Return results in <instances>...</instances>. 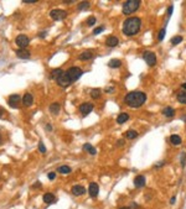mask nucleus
<instances>
[{"mask_svg": "<svg viewBox=\"0 0 186 209\" xmlns=\"http://www.w3.org/2000/svg\"><path fill=\"white\" fill-rule=\"evenodd\" d=\"M142 20L139 17H129L123 22V33L127 36H134L140 31Z\"/></svg>", "mask_w": 186, "mask_h": 209, "instance_id": "1", "label": "nucleus"}, {"mask_svg": "<svg viewBox=\"0 0 186 209\" xmlns=\"http://www.w3.org/2000/svg\"><path fill=\"white\" fill-rule=\"evenodd\" d=\"M124 100L130 108H139L147 102V94L143 92H130L125 95Z\"/></svg>", "mask_w": 186, "mask_h": 209, "instance_id": "2", "label": "nucleus"}, {"mask_svg": "<svg viewBox=\"0 0 186 209\" xmlns=\"http://www.w3.org/2000/svg\"><path fill=\"white\" fill-rule=\"evenodd\" d=\"M140 6L139 0H128L123 4V14L124 15H130V14L135 12Z\"/></svg>", "mask_w": 186, "mask_h": 209, "instance_id": "3", "label": "nucleus"}, {"mask_svg": "<svg viewBox=\"0 0 186 209\" xmlns=\"http://www.w3.org/2000/svg\"><path fill=\"white\" fill-rule=\"evenodd\" d=\"M67 74H68V77H70V79L72 82H74V81H77L82 74H83V72H82V69H80L78 67H71L67 71Z\"/></svg>", "mask_w": 186, "mask_h": 209, "instance_id": "4", "label": "nucleus"}, {"mask_svg": "<svg viewBox=\"0 0 186 209\" xmlns=\"http://www.w3.org/2000/svg\"><path fill=\"white\" fill-rule=\"evenodd\" d=\"M143 57H144V60H145V62H147V65H148V66L154 67V66L156 65V56H155L154 52H151V51L144 52Z\"/></svg>", "mask_w": 186, "mask_h": 209, "instance_id": "5", "label": "nucleus"}, {"mask_svg": "<svg viewBox=\"0 0 186 209\" xmlns=\"http://www.w3.org/2000/svg\"><path fill=\"white\" fill-rule=\"evenodd\" d=\"M72 83V81L70 79V77H68V74H67V72H63L61 74V77L57 79V84L58 86H61L62 88H67L68 86H70Z\"/></svg>", "mask_w": 186, "mask_h": 209, "instance_id": "6", "label": "nucleus"}, {"mask_svg": "<svg viewBox=\"0 0 186 209\" xmlns=\"http://www.w3.org/2000/svg\"><path fill=\"white\" fill-rule=\"evenodd\" d=\"M50 16L53 19V20H63L66 16H67V11L65 10H60V9H55V10H51L50 12Z\"/></svg>", "mask_w": 186, "mask_h": 209, "instance_id": "7", "label": "nucleus"}, {"mask_svg": "<svg viewBox=\"0 0 186 209\" xmlns=\"http://www.w3.org/2000/svg\"><path fill=\"white\" fill-rule=\"evenodd\" d=\"M15 42H16V45H18L19 47L24 48V47H26L27 45H29L30 38L27 37L26 35H19V36L16 37V40H15Z\"/></svg>", "mask_w": 186, "mask_h": 209, "instance_id": "8", "label": "nucleus"}, {"mask_svg": "<svg viewBox=\"0 0 186 209\" xmlns=\"http://www.w3.org/2000/svg\"><path fill=\"white\" fill-rule=\"evenodd\" d=\"M20 102H21V97H20L19 94H12V95H10V97H9V100H8L9 105H10L11 108H18Z\"/></svg>", "mask_w": 186, "mask_h": 209, "instance_id": "9", "label": "nucleus"}, {"mask_svg": "<svg viewBox=\"0 0 186 209\" xmlns=\"http://www.w3.org/2000/svg\"><path fill=\"white\" fill-rule=\"evenodd\" d=\"M92 110H93L92 103H83V104H81V107H80V111L82 113V115H88Z\"/></svg>", "mask_w": 186, "mask_h": 209, "instance_id": "10", "label": "nucleus"}, {"mask_svg": "<svg viewBox=\"0 0 186 209\" xmlns=\"http://www.w3.org/2000/svg\"><path fill=\"white\" fill-rule=\"evenodd\" d=\"M88 193H89V196H91L92 198H96L98 196V193H99V187L97 183H91L88 187Z\"/></svg>", "mask_w": 186, "mask_h": 209, "instance_id": "11", "label": "nucleus"}, {"mask_svg": "<svg viewBox=\"0 0 186 209\" xmlns=\"http://www.w3.org/2000/svg\"><path fill=\"white\" fill-rule=\"evenodd\" d=\"M71 191H72V194H73V196H82V194H85V193H86L85 187H82V186H80V184L73 186Z\"/></svg>", "mask_w": 186, "mask_h": 209, "instance_id": "12", "label": "nucleus"}, {"mask_svg": "<svg viewBox=\"0 0 186 209\" xmlns=\"http://www.w3.org/2000/svg\"><path fill=\"white\" fill-rule=\"evenodd\" d=\"M32 103H34V98H32V95L30 93H26L24 97H23V104L25 107H30L32 105Z\"/></svg>", "mask_w": 186, "mask_h": 209, "instance_id": "13", "label": "nucleus"}, {"mask_svg": "<svg viewBox=\"0 0 186 209\" xmlns=\"http://www.w3.org/2000/svg\"><path fill=\"white\" fill-rule=\"evenodd\" d=\"M134 184H135L136 188L144 187V186H145V177L142 176V175H140V176H136L135 179H134Z\"/></svg>", "mask_w": 186, "mask_h": 209, "instance_id": "14", "label": "nucleus"}, {"mask_svg": "<svg viewBox=\"0 0 186 209\" xmlns=\"http://www.w3.org/2000/svg\"><path fill=\"white\" fill-rule=\"evenodd\" d=\"M44 202L46 204H52V203L56 202V197H55L52 193H45L44 194Z\"/></svg>", "mask_w": 186, "mask_h": 209, "instance_id": "15", "label": "nucleus"}, {"mask_svg": "<svg viewBox=\"0 0 186 209\" xmlns=\"http://www.w3.org/2000/svg\"><path fill=\"white\" fill-rule=\"evenodd\" d=\"M16 56L19 58H23V60H26V58H29L30 57V52L25 50V48H20V50L16 51Z\"/></svg>", "mask_w": 186, "mask_h": 209, "instance_id": "16", "label": "nucleus"}, {"mask_svg": "<svg viewBox=\"0 0 186 209\" xmlns=\"http://www.w3.org/2000/svg\"><path fill=\"white\" fill-rule=\"evenodd\" d=\"M118 42H119V40H118V37H115V36H109L107 38V41H106L107 46H109V47L117 46V45H118Z\"/></svg>", "mask_w": 186, "mask_h": 209, "instance_id": "17", "label": "nucleus"}, {"mask_svg": "<svg viewBox=\"0 0 186 209\" xmlns=\"http://www.w3.org/2000/svg\"><path fill=\"white\" fill-rule=\"evenodd\" d=\"M93 57V53L91 51H85V52H82L80 56H78V58L81 61H89Z\"/></svg>", "mask_w": 186, "mask_h": 209, "instance_id": "18", "label": "nucleus"}, {"mask_svg": "<svg viewBox=\"0 0 186 209\" xmlns=\"http://www.w3.org/2000/svg\"><path fill=\"white\" fill-rule=\"evenodd\" d=\"M63 73V71L62 69H60V68H56V69H53V71L51 72V74H50V77L52 78V79H58L60 77H61V74Z\"/></svg>", "mask_w": 186, "mask_h": 209, "instance_id": "19", "label": "nucleus"}, {"mask_svg": "<svg viewBox=\"0 0 186 209\" xmlns=\"http://www.w3.org/2000/svg\"><path fill=\"white\" fill-rule=\"evenodd\" d=\"M163 114H164V116H166V118H173L174 114H175V110L171 107H166L163 110Z\"/></svg>", "mask_w": 186, "mask_h": 209, "instance_id": "20", "label": "nucleus"}, {"mask_svg": "<svg viewBox=\"0 0 186 209\" xmlns=\"http://www.w3.org/2000/svg\"><path fill=\"white\" fill-rule=\"evenodd\" d=\"M120 66H122V62L117 58H113L108 62V67H111V68H119Z\"/></svg>", "mask_w": 186, "mask_h": 209, "instance_id": "21", "label": "nucleus"}, {"mask_svg": "<svg viewBox=\"0 0 186 209\" xmlns=\"http://www.w3.org/2000/svg\"><path fill=\"white\" fill-rule=\"evenodd\" d=\"M128 119H129V115L127 113H122V114L118 115V118H117V123H118V124H124Z\"/></svg>", "mask_w": 186, "mask_h": 209, "instance_id": "22", "label": "nucleus"}, {"mask_svg": "<svg viewBox=\"0 0 186 209\" xmlns=\"http://www.w3.org/2000/svg\"><path fill=\"white\" fill-rule=\"evenodd\" d=\"M124 136H125L127 139H129V140H133V139H135L138 136V132L135 130H128L125 134H124Z\"/></svg>", "mask_w": 186, "mask_h": 209, "instance_id": "23", "label": "nucleus"}, {"mask_svg": "<svg viewBox=\"0 0 186 209\" xmlns=\"http://www.w3.org/2000/svg\"><path fill=\"white\" fill-rule=\"evenodd\" d=\"M177 100L182 104H186V90H182V92L177 93Z\"/></svg>", "mask_w": 186, "mask_h": 209, "instance_id": "24", "label": "nucleus"}, {"mask_svg": "<svg viewBox=\"0 0 186 209\" xmlns=\"http://www.w3.org/2000/svg\"><path fill=\"white\" fill-rule=\"evenodd\" d=\"M50 111L52 114H58V111H60V104L58 103H53V104H51L50 105Z\"/></svg>", "mask_w": 186, "mask_h": 209, "instance_id": "25", "label": "nucleus"}, {"mask_svg": "<svg viewBox=\"0 0 186 209\" xmlns=\"http://www.w3.org/2000/svg\"><path fill=\"white\" fill-rule=\"evenodd\" d=\"M170 141L173 145H180L181 144V137L179 135H171L170 136Z\"/></svg>", "mask_w": 186, "mask_h": 209, "instance_id": "26", "label": "nucleus"}, {"mask_svg": "<svg viewBox=\"0 0 186 209\" xmlns=\"http://www.w3.org/2000/svg\"><path fill=\"white\" fill-rule=\"evenodd\" d=\"M83 149H85L86 151H88L91 155H96V154H97V150H96V149L93 147V146H92V145H89V144H86V145L83 146Z\"/></svg>", "mask_w": 186, "mask_h": 209, "instance_id": "27", "label": "nucleus"}, {"mask_svg": "<svg viewBox=\"0 0 186 209\" xmlns=\"http://www.w3.org/2000/svg\"><path fill=\"white\" fill-rule=\"evenodd\" d=\"M99 95H101V90L99 89H92L91 90V97H92L93 99L99 98Z\"/></svg>", "mask_w": 186, "mask_h": 209, "instance_id": "28", "label": "nucleus"}, {"mask_svg": "<svg viewBox=\"0 0 186 209\" xmlns=\"http://www.w3.org/2000/svg\"><path fill=\"white\" fill-rule=\"evenodd\" d=\"M60 173H70L71 172V168L68 166H61L58 167V170H57Z\"/></svg>", "mask_w": 186, "mask_h": 209, "instance_id": "29", "label": "nucleus"}, {"mask_svg": "<svg viewBox=\"0 0 186 209\" xmlns=\"http://www.w3.org/2000/svg\"><path fill=\"white\" fill-rule=\"evenodd\" d=\"M88 8H89V3L88 1H83V3H81L78 5V9L80 10H87Z\"/></svg>", "mask_w": 186, "mask_h": 209, "instance_id": "30", "label": "nucleus"}, {"mask_svg": "<svg viewBox=\"0 0 186 209\" xmlns=\"http://www.w3.org/2000/svg\"><path fill=\"white\" fill-rule=\"evenodd\" d=\"M181 41H182L181 36H176V37H174L173 40H171V44H173V45H177V44H180Z\"/></svg>", "mask_w": 186, "mask_h": 209, "instance_id": "31", "label": "nucleus"}, {"mask_svg": "<svg viewBox=\"0 0 186 209\" xmlns=\"http://www.w3.org/2000/svg\"><path fill=\"white\" fill-rule=\"evenodd\" d=\"M165 32H166V29H165V27L160 30V32H159V36H158L159 41H163V40H164V37H165Z\"/></svg>", "mask_w": 186, "mask_h": 209, "instance_id": "32", "label": "nucleus"}, {"mask_svg": "<svg viewBox=\"0 0 186 209\" xmlns=\"http://www.w3.org/2000/svg\"><path fill=\"white\" fill-rule=\"evenodd\" d=\"M94 24H96V17H94V16H91V17L88 19L87 25H88V26H93Z\"/></svg>", "mask_w": 186, "mask_h": 209, "instance_id": "33", "label": "nucleus"}, {"mask_svg": "<svg viewBox=\"0 0 186 209\" xmlns=\"http://www.w3.org/2000/svg\"><path fill=\"white\" fill-rule=\"evenodd\" d=\"M103 30H104V26H99V27H97V29L93 30V33H94V35H98V33H101Z\"/></svg>", "mask_w": 186, "mask_h": 209, "instance_id": "34", "label": "nucleus"}, {"mask_svg": "<svg viewBox=\"0 0 186 209\" xmlns=\"http://www.w3.org/2000/svg\"><path fill=\"white\" fill-rule=\"evenodd\" d=\"M39 150H40L41 154H45V152H46V147H45V145H44L42 142L39 144Z\"/></svg>", "mask_w": 186, "mask_h": 209, "instance_id": "35", "label": "nucleus"}, {"mask_svg": "<svg viewBox=\"0 0 186 209\" xmlns=\"http://www.w3.org/2000/svg\"><path fill=\"white\" fill-rule=\"evenodd\" d=\"M185 160H186V154L182 152V154H181V165L182 166H185Z\"/></svg>", "mask_w": 186, "mask_h": 209, "instance_id": "36", "label": "nucleus"}, {"mask_svg": "<svg viewBox=\"0 0 186 209\" xmlns=\"http://www.w3.org/2000/svg\"><path fill=\"white\" fill-rule=\"evenodd\" d=\"M47 176H49V178L52 181V179H55V177H56V173H55V172H50Z\"/></svg>", "mask_w": 186, "mask_h": 209, "instance_id": "37", "label": "nucleus"}, {"mask_svg": "<svg viewBox=\"0 0 186 209\" xmlns=\"http://www.w3.org/2000/svg\"><path fill=\"white\" fill-rule=\"evenodd\" d=\"M173 10H174V9H173V5H170L169 9H168V16H170L171 14H173Z\"/></svg>", "mask_w": 186, "mask_h": 209, "instance_id": "38", "label": "nucleus"}, {"mask_svg": "<svg viewBox=\"0 0 186 209\" xmlns=\"http://www.w3.org/2000/svg\"><path fill=\"white\" fill-rule=\"evenodd\" d=\"M164 163H165L164 161H163V162H160V163H156V165H155V167H156V168H160V167H161Z\"/></svg>", "mask_w": 186, "mask_h": 209, "instance_id": "39", "label": "nucleus"}, {"mask_svg": "<svg viewBox=\"0 0 186 209\" xmlns=\"http://www.w3.org/2000/svg\"><path fill=\"white\" fill-rule=\"evenodd\" d=\"M175 200H176V198H175V197H173V198L170 199V203H171V204H174V203H175Z\"/></svg>", "mask_w": 186, "mask_h": 209, "instance_id": "40", "label": "nucleus"}, {"mask_svg": "<svg viewBox=\"0 0 186 209\" xmlns=\"http://www.w3.org/2000/svg\"><path fill=\"white\" fill-rule=\"evenodd\" d=\"M34 187H41V183H40V182H36L35 184H34Z\"/></svg>", "mask_w": 186, "mask_h": 209, "instance_id": "41", "label": "nucleus"}, {"mask_svg": "<svg viewBox=\"0 0 186 209\" xmlns=\"http://www.w3.org/2000/svg\"><path fill=\"white\" fill-rule=\"evenodd\" d=\"M4 114V109H1V108H0V118H1V115Z\"/></svg>", "mask_w": 186, "mask_h": 209, "instance_id": "42", "label": "nucleus"}, {"mask_svg": "<svg viewBox=\"0 0 186 209\" xmlns=\"http://www.w3.org/2000/svg\"><path fill=\"white\" fill-rule=\"evenodd\" d=\"M133 209H138V204H135V203H133Z\"/></svg>", "mask_w": 186, "mask_h": 209, "instance_id": "43", "label": "nucleus"}, {"mask_svg": "<svg viewBox=\"0 0 186 209\" xmlns=\"http://www.w3.org/2000/svg\"><path fill=\"white\" fill-rule=\"evenodd\" d=\"M45 35H46V32H41V33H40V36H41V37H44Z\"/></svg>", "mask_w": 186, "mask_h": 209, "instance_id": "44", "label": "nucleus"}, {"mask_svg": "<svg viewBox=\"0 0 186 209\" xmlns=\"http://www.w3.org/2000/svg\"><path fill=\"white\" fill-rule=\"evenodd\" d=\"M181 87H182V88H184V89H185V90H186V83H184V84H182V86H181Z\"/></svg>", "mask_w": 186, "mask_h": 209, "instance_id": "45", "label": "nucleus"}, {"mask_svg": "<svg viewBox=\"0 0 186 209\" xmlns=\"http://www.w3.org/2000/svg\"><path fill=\"white\" fill-rule=\"evenodd\" d=\"M120 209H130V208H127V207H123V208H120Z\"/></svg>", "mask_w": 186, "mask_h": 209, "instance_id": "46", "label": "nucleus"}, {"mask_svg": "<svg viewBox=\"0 0 186 209\" xmlns=\"http://www.w3.org/2000/svg\"><path fill=\"white\" fill-rule=\"evenodd\" d=\"M0 142H1V136H0Z\"/></svg>", "mask_w": 186, "mask_h": 209, "instance_id": "47", "label": "nucleus"}]
</instances>
